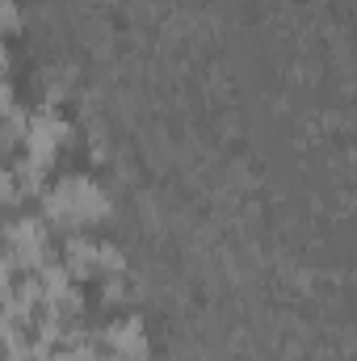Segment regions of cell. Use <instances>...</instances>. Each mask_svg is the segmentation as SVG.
I'll return each mask as SVG.
<instances>
[{"mask_svg":"<svg viewBox=\"0 0 357 361\" xmlns=\"http://www.w3.org/2000/svg\"><path fill=\"white\" fill-rule=\"evenodd\" d=\"M109 197L89 177H68L47 193V219L51 223H97L105 219Z\"/></svg>","mask_w":357,"mask_h":361,"instance_id":"cell-1","label":"cell"},{"mask_svg":"<svg viewBox=\"0 0 357 361\" xmlns=\"http://www.w3.org/2000/svg\"><path fill=\"white\" fill-rule=\"evenodd\" d=\"M68 143V122L59 118V114H38V118H30L25 122V160L30 164H38V169H47L51 160H55V152Z\"/></svg>","mask_w":357,"mask_h":361,"instance_id":"cell-2","label":"cell"},{"mask_svg":"<svg viewBox=\"0 0 357 361\" xmlns=\"http://www.w3.org/2000/svg\"><path fill=\"white\" fill-rule=\"evenodd\" d=\"M105 349H109L118 361H139L143 357L147 341H143L139 319H114V324L105 328Z\"/></svg>","mask_w":357,"mask_h":361,"instance_id":"cell-3","label":"cell"},{"mask_svg":"<svg viewBox=\"0 0 357 361\" xmlns=\"http://www.w3.org/2000/svg\"><path fill=\"white\" fill-rule=\"evenodd\" d=\"M8 244L17 248V257L30 265V261H38L42 257V248H47V235H42V223H34V219H21V223H13L8 227Z\"/></svg>","mask_w":357,"mask_h":361,"instance_id":"cell-4","label":"cell"},{"mask_svg":"<svg viewBox=\"0 0 357 361\" xmlns=\"http://www.w3.org/2000/svg\"><path fill=\"white\" fill-rule=\"evenodd\" d=\"M8 25H17V8H13V0H0V30H8Z\"/></svg>","mask_w":357,"mask_h":361,"instance_id":"cell-5","label":"cell"},{"mask_svg":"<svg viewBox=\"0 0 357 361\" xmlns=\"http://www.w3.org/2000/svg\"><path fill=\"white\" fill-rule=\"evenodd\" d=\"M0 294H8V265H4V257H0Z\"/></svg>","mask_w":357,"mask_h":361,"instance_id":"cell-6","label":"cell"},{"mask_svg":"<svg viewBox=\"0 0 357 361\" xmlns=\"http://www.w3.org/2000/svg\"><path fill=\"white\" fill-rule=\"evenodd\" d=\"M8 193H13V180H8L4 173H0V197H8Z\"/></svg>","mask_w":357,"mask_h":361,"instance_id":"cell-7","label":"cell"}]
</instances>
